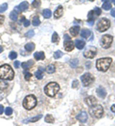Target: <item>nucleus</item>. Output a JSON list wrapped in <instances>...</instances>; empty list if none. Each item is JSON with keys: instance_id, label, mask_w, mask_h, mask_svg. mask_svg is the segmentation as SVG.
I'll list each match as a JSON object with an SVG mask.
<instances>
[{"instance_id": "39448f33", "label": "nucleus", "mask_w": 115, "mask_h": 126, "mask_svg": "<svg viewBox=\"0 0 115 126\" xmlns=\"http://www.w3.org/2000/svg\"><path fill=\"white\" fill-rule=\"evenodd\" d=\"M89 113L90 115L93 118H101L102 117L104 110L103 107L101 105H95L93 106L90 107Z\"/></svg>"}, {"instance_id": "cd10ccee", "label": "nucleus", "mask_w": 115, "mask_h": 126, "mask_svg": "<svg viewBox=\"0 0 115 126\" xmlns=\"http://www.w3.org/2000/svg\"><path fill=\"white\" fill-rule=\"evenodd\" d=\"M35 76L38 79H41L44 77L43 72L41 70V69H39L38 70L35 72Z\"/></svg>"}, {"instance_id": "a211bd4d", "label": "nucleus", "mask_w": 115, "mask_h": 126, "mask_svg": "<svg viewBox=\"0 0 115 126\" xmlns=\"http://www.w3.org/2000/svg\"><path fill=\"white\" fill-rule=\"evenodd\" d=\"M42 118V115L41 114L38 115H37L36 116H34V117H33L32 118H30V119L24 120L23 122V123H28V122H36L40 120V119H41Z\"/></svg>"}, {"instance_id": "f257e3e1", "label": "nucleus", "mask_w": 115, "mask_h": 126, "mask_svg": "<svg viewBox=\"0 0 115 126\" xmlns=\"http://www.w3.org/2000/svg\"><path fill=\"white\" fill-rule=\"evenodd\" d=\"M14 77V72L11 66L4 64L0 66V79L3 80H12Z\"/></svg>"}, {"instance_id": "f704fd0d", "label": "nucleus", "mask_w": 115, "mask_h": 126, "mask_svg": "<svg viewBox=\"0 0 115 126\" xmlns=\"http://www.w3.org/2000/svg\"><path fill=\"white\" fill-rule=\"evenodd\" d=\"M7 7H8V6H7L6 3H4L2 5H1L0 6V13L5 12L7 9Z\"/></svg>"}, {"instance_id": "c756f323", "label": "nucleus", "mask_w": 115, "mask_h": 126, "mask_svg": "<svg viewBox=\"0 0 115 126\" xmlns=\"http://www.w3.org/2000/svg\"><path fill=\"white\" fill-rule=\"evenodd\" d=\"M63 55V53L62 51H60V50H58V51L55 52L54 53V57L55 59H58L60 58Z\"/></svg>"}, {"instance_id": "603ef678", "label": "nucleus", "mask_w": 115, "mask_h": 126, "mask_svg": "<svg viewBox=\"0 0 115 126\" xmlns=\"http://www.w3.org/2000/svg\"><path fill=\"white\" fill-rule=\"evenodd\" d=\"M102 1H103V2H105V1H107V0H102Z\"/></svg>"}, {"instance_id": "0eeeda50", "label": "nucleus", "mask_w": 115, "mask_h": 126, "mask_svg": "<svg viewBox=\"0 0 115 126\" xmlns=\"http://www.w3.org/2000/svg\"><path fill=\"white\" fill-rule=\"evenodd\" d=\"M113 42V36L110 35H103L101 40V46L103 48L107 49L111 47Z\"/></svg>"}, {"instance_id": "a878e982", "label": "nucleus", "mask_w": 115, "mask_h": 126, "mask_svg": "<svg viewBox=\"0 0 115 126\" xmlns=\"http://www.w3.org/2000/svg\"><path fill=\"white\" fill-rule=\"evenodd\" d=\"M44 17L45 18H50L51 16V12L49 9H45L43 11V13H42Z\"/></svg>"}, {"instance_id": "f3484780", "label": "nucleus", "mask_w": 115, "mask_h": 126, "mask_svg": "<svg viewBox=\"0 0 115 126\" xmlns=\"http://www.w3.org/2000/svg\"><path fill=\"white\" fill-rule=\"evenodd\" d=\"M85 42L82 40L77 39L75 41V46L76 47L79 49H82L85 47Z\"/></svg>"}, {"instance_id": "c03bdc74", "label": "nucleus", "mask_w": 115, "mask_h": 126, "mask_svg": "<svg viewBox=\"0 0 115 126\" xmlns=\"http://www.w3.org/2000/svg\"><path fill=\"white\" fill-rule=\"evenodd\" d=\"M20 62H19V61H15L14 63V67L15 68H19L20 66Z\"/></svg>"}, {"instance_id": "4be33fe9", "label": "nucleus", "mask_w": 115, "mask_h": 126, "mask_svg": "<svg viewBox=\"0 0 115 126\" xmlns=\"http://www.w3.org/2000/svg\"><path fill=\"white\" fill-rule=\"evenodd\" d=\"M35 48V44L33 43H29L25 46V49L28 52H32Z\"/></svg>"}, {"instance_id": "864d4df0", "label": "nucleus", "mask_w": 115, "mask_h": 126, "mask_svg": "<svg viewBox=\"0 0 115 126\" xmlns=\"http://www.w3.org/2000/svg\"><path fill=\"white\" fill-rule=\"evenodd\" d=\"M89 1H92H92H94V0H89Z\"/></svg>"}, {"instance_id": "6ab92c4d", "label": "nucleus", "mask_w": 115, "mask_h": 126, "mask_svg": "<svg viewBox=\"0 0 115 126\" xmlns=\"http://www.w3.org/2000/svg\"><path fill=\"white\" fill-rule=\"evenodd\" d=\"M81 36L85 39H88L91 35V31L88 29H83L81 32Z\"/></svg>"}, {"instance_id": "c85d7f7f", "label": "nucleus", "mask_w": 115, "mask_h": 126, "mask_svg": "<svg viewBox=\"0 0 115 126\" xmlns=\"http://www.w3.org/2000/svg\"><path fill=\"white\" fill-rule=\"evenodd\" d=\"M40 23L41 21H40L38 16H34V17L33 18L32 25L34 26H38L40 25Z\"/></svg>"}, {"instance_id": "423d86ee", "label": "nucleus", "mask_w": 115, "mask_h": 126, "mask_svg": "<svg viewBox=\"0 0 115 126\" xmlns=\"http://www.w3.org/2000/svg\"><path fill=\"white\" fill-rule=\"evenodd\" d=\"M111 23L109 20L105 18H103L98 22L96 25V29L99 32H102L107 31L110 27Z\"/></svg>"}, {"instance_id": "20e7f679", "label": "nucleus", "mask_w": 115, "mask_h": 126, "mask_svg": "<svg viewBox=\"0 0 115 126\" xmlns=\"http://www.w3.org/2000/svg\"><path fill=\"white\" fill-rule=\"evenodd\" d=\"M36 98L33 95H29L25 97L23 102V106L25 109L31 110L37 105Z\"/></svg>"}, {"instance_id": "09e8293b", "label": "nucleus", "mask_w": 115, "mask_h": 126, "mask_svg": "<svg viewBox=\"0 0 115 126\" xmlns=\"http://www.w3.org/2000/svg\"><path fill=\"white\" fill-rule=\"evenodd\" d=\"M111 110L113 112H115V105L112 106V107H111Z\"/></svg>"}, {"instance_id": "72a5a7b5", "label": "nucleus", "mask_w": 115, "mask_h": 126, "mask_svg": "<svg viewBox=\"0 0 115 126\" xmlns=\"http://www.w3.org/2000/svg\"><path fill=\"white\" fill-rule=\"evenodd\" d=\"M18 56L17 53L15 52L14 51H12L11 52L9 53V59H11V60H14V59H15Z\"/></svg>"}, {"instance_id": "2eb2a0df", "label": "nucleus", "mask_w": 115, "mask_h": 126, "mask_svg": "<svg viewBox=\"0 0 115 126\" xmlns=\"http://www.w3.org/2000/svg\"><path fill=\"white\" fill-rule=\"evenodd\" d=\"M80 30V27L79 26H75L69 29V32L73 36H76L79 34Z\"/></svg>"}, {"instance_id": "a18cd8bd", "label": "nucleus", "mask_w": 115, "mask_h": 126, "mask_svg": "<svg viewBox=\"0 0 115 126\" xmlns=\"http://www.w3.org/2000/svg\"><path fill=\"white\" fill-rule=\"evenodd\" d=\"M5 20V17L3 16H1L0 15V25H2L3 24V22H4Z\"/></svg>"}, {"instance_id": "473e14b6", "label": "nucleus", "mask_w": 115, "mask_h": 126, "mask_svg": "<svg viewBox=\"0 0 115 126\" xmlns=\"http://www.w3.org/2000/svg\"><path fill=\"white\" fill-rule=\"evenodd\" d=\"M59 40V37L58 34L56 32L53 33V36H52V42L53 43H57Z\"/></svg>"}, {"instance_id": "ea45409f", "label": "nucleus", "mask_w": 115, "mask_h": 126, "mask_svg": "<svg viewBox=\"0 0 115 126\" xmlns=\"http://www.w3.org/2000/svg\"><path fill=\"white\" fill-rule=\"evenodd\" d=\"M32 76V75L30 73H26V75H25V79L26 81H29V79H30L31 77Z\"/></svg>"}, {"instance_id": "2f4dec72", "label": "nucleus", "mask_w": 115, "mask_h": 126, "mask_svg": "<svg viewBox=\"0 0 115 126\" xmlns=\"http://www.w3.org/2000/svg\"><path fill=\"white\" fill-rule=\"evenodd\" d=\"M79 64V60L77 59H74L70 62V65L72 68H75Z\"/></svg>"}, {"instance_id": "6e6552de", "label": "nucleus", "mask_w": 115, "mask_h": 126, "mask_svg": "<svg viewBox=\"0 0 115 126\" xmlns=\"http://www.w3.org/2000/svg\"><path fill=\"white\" fill-rule=\"evenodd\" d=\"M81 80L83 86H88L94 81V77L90 73H86L81 77Z\"/></svg>"}, {"instance_id": "393cba45", "label": "nucleus", "mask_w": 115, "mask_h": 126, "mask_svg": "<svg viewBox=\"0 0 115 126\" xmlns=\"http://www.w3.org/2000/svg\"><path fill=\"white\" fill-rule=\"evenodd\" d=\"M102 7L103 9H104L105 10H108L109 9H111L112 5H111L110 2H109L108 0H107V1H105V2L103 4Z\"/></svg>"}, {"instance_id": "b1692460", "label": "nucleus", "mask_w": 115, "mask_h": 126, "mask_svg": "<svg viewBox=\"0 0 115 126\" xmlns=\"http://www.w3.org/2000/svg\"><path fill=\"white\" fill-rule=\"evenodd\" d=\"M10 19L14 21H16L18 19V13L15 10H13L10 14Z\"/></svg>"}, {"instance_id": "7ed1b4c3", "label": "nucleus", "mask_w": 115, "mask_h": 126, "mask_svg": "<svg viewBox=\"0 0 115 126\" xmlns=\"http://www.w3.org/2000/svg\"><path fill=\"white\" fill-rule=\"evenodd\" d=\"M60 90V86L57 82H50L44 88V92L47 96L53 97Z\"/></svg>"}, {"instance_id": "49530a36", "label": "nucleus", "mask_w": 115, "mask_h": 126, "mask_svg": "<svg viewBox=\"0 0 115 126\" xmlns=\"http://www.w3.org/2000/svg\"><path fill=\"white\" fill-rule=\"evenodd\" d=\"M111 16H113V17H115V8L113 9L112 10H111Z\"/></svg>"}, {"instance_id": "5701e85b", "label": "nucleus", "mask_w": 115, "mask_h": 126, "mask_svg": "<svg viewBox=\"0 0 115 126\" xmlns=\"http://www.w3.org/2000/svg\"><path fill=\"white\" fill-rule=\"evenodd\" d=\"M46 72L49 74H52V73H54L55 71V66L53 64L49 65L46 67Z\"/></svg>"}, {"instance_id": "412c9836", "label": "nucleus", "mask_w": 115, "mask_h": 126, "mask_svg": "<svg viewBox=\"0 0 115 126\" xmlns=\"http://www.w3.org/2000/svg\"><path fill=\"white\" fill-rule=\"evenodd\" d=\"M33 62L32 60H29L27 62H23L22 64V66L23 69H27L31 67V66L33 64Z\"/></svg>"}, {"instance_id": "dca6fc26", "label": "nucleus", "mask_w": 115, "mask_h": 126, "mask_svg": "<svg viewBox=\"0 0 115 126\" xmlns=\"http://www.w3.org/2000/svg\"><path fill=\"white\" fill-rule=\"evenodd\" d=\"M34 57L36 60H42L45 59V53L44 52H36L34 53Z\"/></svg>"}, {"instance_id": "ddd939ff", "label": "nucleus", "mask_w": 115, "mask_h": 126, "mask_svg": "<svg viewBox=\"0 0 115 126\" xmlns=\"http://www.w3.org/2000/svg\"><path fill=\"white\" fill-rule=\"evenodd\" d=\"M63 14V8L62 6H59L58 7V8L55 10L54 12V16L55 18H60L61 16H62Z\"/></svg>"}, {"instance_id": "f03ea898", "label": "nucleus", "mask_w": 115, "mask_h": 126, "mask_svg": "<svg viewBox=\"0 0 115 126\" xmlns=\"http://www.w3.org/2000/svg\"><path fill=\"white\" fill-rule=\"evenodd\" d=\"M112 59L110 57L101 58L96 60V67L99 71L106 72L111 65Z\"/></svg>"}, {"instance_id": "37998d69", "label": "nucleus", "mask_w": 115, "mask_h": 126, "mask_svg": "<svg viewBox=\"0 0 115 126\" xmlns=\"http://www.w3.org/2000/svg\"><path fill=\"white\" fill-rule=\"evenodd\" d=\"M29 25H30V21L29 20L25 19L24 22V27H28Z\"/></svg>"}, {"instance_id": "aec40b11", "label": "nucleus", "mask_w": 115, "mask_h": 126, "mask_svg": "<svg viewBox=\"0 0 115 126\" xmlns=\"http://www.w3.org/2000/svg\"><path fill=\"white\" fill-rule=\"evenodd\" d=\"M29 7V4L27 1H24L23 2H22L18 6V8L19 9V10L22 12H24L28 9Z\"/></svg>"}, {"instance_id": "e433bc0d", "label": "nucleus", "mask_w": 115, "mask_h": 126, "mask_svg": "<svg viewBox=\"0 0 115 126\" xmlns=\"http://www.w3.org/2000/svg\"><path fill=\"white\" fill-rule=\"evenodd\" d=\"M25 35L29 38H32V37H33L34 35V31H33V30H29V31H28V32L26 33Z\"/></svg>"}, {"instance_id": "9b49d317", "label": "nucleus", "mask_w": 115, "mask_h": 126, "mask_svg": "<svg viewBox=\"0 0 115 126\" xmlns=\"http://www.w3.org/2000/svg\"><path fill=\"white\" fill-rule=\"evenodd\" d=\"M85 102L89 106L92 107L96 104V99L94 96H89L85 98Z\"/></svg>"}, {"instance_id": "bb28decb", "label": "nucleus", "mask_w": 115, "mask_h": 126, "mask_svg": "<svg viewBox=\"0 0 115 126\" xmlns=\"http://www.w3.org/2000/svg\"><path fill=\"white\" fill-rule=\"evenodd\" d=\"M45 121L48 123H53L54 122V119L51 115L47 114L45 118Z\"/></svg>"}, {"instance_id": "58836bf2", "label": "nucleus", "mask_w": 115, "mask_h": 126, "mask_svg": "<svg viewBox=\"0 0 115 126\" xmlns=\"http://www.w3.org/2000/svg\"><path fill=\"white\" fill-rule=\"evenodd\" d=\"M94 11V12L96 13V14L98 16H100V15H101L102 13V10H101V9L99 8V7H95Z\"/></svg>"}, {"instance_id": "7c9ffc66", "label": "nucleus", "mask_w": 115, "mask_h": 126, "mask_svg": "<svg viewBox=\"0 0 115 126\" xmlns=\"http://www.w3.org/2000/svg\"><path fill=\"white\" fill-rule=\"evenodd\" d=\"M9 85L7 82L4 81H0V90H4L6 89Z\"/></svg>"}, {"instance_id": "3c124183", "label": "nucleus", "mask_w": 115, "mask_h": 126, "mask_svg": "<svg viewBox=\"0 0 115 126\" xmlns=\"http://www.w3.org/2000/svg\"><path fill=\"white\" fill-rule=\"evenodd\" d=\"M111 1H112L113 3H114V4L115 5V0H111Z\"/></svg>"}, {"instance_id": "1a4fd4ad", "label": "nucleus", "mask_w": 115, "mask_h": 126, "mask_svg": "<svg viewBox=\"0 0 115 126\" xmlns=\"http://www.w3.org/2000/svg\"><path fill=\"white\" fill-rule=\"evenodd\" d=\"M97 54V49L94 46H88L83 52V55L87 59H93Z\"/></svg>"}, {"instance_id": "79ce46f5", "label": "nucleus", "mask_w": 115, "mask_h": 126, "mask_svg": "<svg viewBox=\"0 0 115 126\" xmlns=\"http://www.w3.org/2000/svg\"><path fill=\"white\" fill-rule=\"evenodd\" d=\"M79 81L77 80H75L74 81L73 83H72V88H77L78 85H79Z\"/></svg>"}, {"instance_id": "a19ab883", "label": "nucleus", "mask_w": 115, "mask_h": 126, "mask_svg": "<svg viewBox=\"0 0 115 126\" xmlns=\"http://www.w3.org/2000/svg\"><path fill=\"white\" fill-rule=\"evenodd\" d=\"M87 23H88V25L89 26H92L94 23V19H88L87 21Z\"/></svg>"}, {"instance_id": "8fccbe9b", "label": "nucleus", "mask_w": 115, "mask_h": 126, "mask_svg": "<svg viewBox=\"0 0 115 126\" xmlns=\"http://www.w3.org/2000/svg\"><path fill=\"white\" fill-rule=\"evenodd\" d=\"M3 50V47H2V46H0V53L2 52Z\"/></svg>"}, {"instance_id": "4468645a", "label": "nucleus", "mask_w": 115, "mask_h": 126, "mask_svg": "<svg viewBox=\"0 0 115 126\" xmlns=\"http://www.w3.org/2000/svg\"><path fill=\"white\" fill-rule=\"evenodd\" d=\"M96 93H97L98 95L101 98H104L106 97L107 92L105 91V89L103 88V87L100 86L99 88L97 89L96 90Z\"/></svg>"}, {"instance_id": "4c0bfd02", "label": "nucleus", "mask_w": 115, "mask_h": 126, "mask_svg": "<svg viewBox=\"0 0 115 126\" xmlns=\"http://www.w3.org/2000/svg\"><path fill=\"white\" fill-rule=\"evenodd\" d=\"M12 109L11 108V107H7L6 109V110H5V114L6 115H12Z\"/></svg>"}, {"instance_id": "de8ad7c7", "label": "nucleus", "mask_w": 115, "mask_h": 126, "mask_svg": "<svg viewBox=\"0 0 115 126\" xmlns=\"http://www.w3.org/2000/svg\"><path fill=\"white\" fill-rule=\"evenodd\" d=\"M3 112V106L2 105H0V115L2 114Z\"/></svg>"}, {"instance_id": "9d476101", "label": "nucleus", "mask_w": 115, "mask_h": 126, "mask_svg": "<svg viewBox=\"0 0 115 126\" xmlns=\"http://www.w3.org/2000/svg\"><path fill=\"white\" fill-rule=\"evenodd\" d=\"M64 47L66 51L70 52L74 49V43L70 40V36L68 34H66L64 36Z\"/></svg>"}, {"instance_id": "c9c22d12", "label": "nucleus", "mask_w": 115, "mask_h": 126, "mask_svg": "<svg viewBox=\"0 0 115 126\" xmlns=\"http://www.w3.org/2000/svg\"><path fill=\"white\" fill-rule=\"evenodd\" d=\"M32 5L33 6V7H36V8L40 6L41 5L40 0H34L32 2Z\"/></svg>"}, {"instance_id": "f8f14e48", "label": "nucleus", "mask_w": 115, "mask_h": 126, "mask_svg": "<svg viewBox=\"0 0 115 126\" xmlns=\"http://www.w3.org/2000/svg\"><path fill=\"white\" fill-rule=\"evenodd\" d=\"M88 115L87 113L85 111H82L78 114L76 118L81 123H85L88 119Z\"/></svg>"}]
</instances>
